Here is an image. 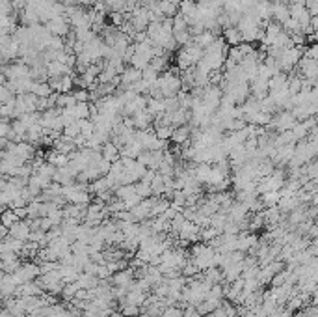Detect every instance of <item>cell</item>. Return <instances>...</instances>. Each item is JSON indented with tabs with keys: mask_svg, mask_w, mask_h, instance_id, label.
I'll return each mask as SVG.
<instances>
[{
	"mask_svg": "<svg viewBox=\"0 0 318 317\" xmlns=\"http://www.w3.org/2000/svg\"><path fill=\"white\" fill-rule=\"evenodd\" d=\"M158 90L162 94V97H175L177 94L182 90L181 77L175 71H164L158 75Z\"/></svg>",
	"mask_w": 318,
	"mask_h": 317,
	"instance_id": "obj_1",
	"label": "cell"
},
{
	"mask_svg": "<svg viewBox=\"0 0 318 317\" xmlns=\"http://www.w3.org/2000/svg\"><path fill=\"white\" fill-rule=\"evenodd\" d=\"M303 56V47H288V49H283L279 52V56L275 58L277 65H279V71L283 73H290L292 69H296L300 58Z\"/></svg>",
	"mask_w": 318,
	"mask_h": 317,
	"instance_id": "obj_2",
	"label": "cell"
},
{
	"mask_svg": "<svg viewBox=\"0 0 318 317\" xmlns=\"http://www.w3.org/2000/svg\"><path fill=\"white\" fill-rule=\"evenodd\" d=\"M296 118L292 116L290 110H279L275 116H272V122L268 125V129H275L277 133H283V131H290L292 127L296 125Z\"/></svg>",
	"mask_w": 318,
	"mask_h": 317,
	"instance_id": "obj_3",
	"label": "cell"
},
{
	"mask_svg": "<svg viewBox=\"0 0 318 317\" xmlns=\"http://www.w3.org/2000/svg\"><path fill=\"white\" fill-rule=\"evenodd\" d=\"M45 28L50 36H56V37H65L71 32V26L69 21L65 15H58V17H52L50 21L45 23Z\"/></svg>",
	"mask_w": 318,
	"mask_h": 317,
	"instance_id": "obj_4",
	"label": "cell"
},
{
	"mask_svg": "<svg viewBox=\"0 0 318 317\" xmlns=\"http://www.w3.org/2000/svg\"><path fill=\"white\" fill-rule=\"evenodd\" d=\"M199 232L201 228L199 226H196L194 222H190V220H186L184 222V226L181 228V232L177 233V237H179V241L181 243H197L199 241Z\"/></svg>",
	"mask_w": 318,
	"mask_h": 317,
	"instance_id": "obj_5",
	"label": "cell"
},
{
	"mask_svg": "<svg viewBox=\"0 0 318 317\" xmlns=\"http://www.w3.org/2000/svg\"><path fill=\"white\" fill-rule=\"evenodd\" d=\"M48 86L56 94H71L73 92V75H61L58 79H48Z\"/></svg>",
	"mask_w": 318,
	"mask_h": 317,
	"instance_id": "obj_6",
	"label": "cell"
},
{
	"mask_svg": "<svg viewBox=\"0 0 318 317\" xmlns=\"http://www.w3.org/2000/svg\"><path fill=\"white\" fill-rule=\"evenodd\" d=\"M136 280L134 278V270L130 267H125L121 269V270H118V272H114L112 274V278H110V284L112 285H119V287H127L129 289L130 284Z\"/></svg>",
	"mask_w": 318,
	"mask_h": 317,
	"instance_id": "obj_7",
	"label": "cell"
},
{
	"mask_svg": "<svg viewBox=\"0 0 318 317\" xmlns=\"http://www.w3.org/2000/svg\"><path fill=\"white\" fill-rule=\"evenodd\" d=\"M30 224H28V220H17L15 224H13L12 228H8V235L13 237V239H19V241H28V235H30Z\"/></svg>",
	"mask_w": 318,
	"mask_h": 317,
	"instance_id": "obj_8",
	"label": "cell"
},
{
	"mask_svg": "<svg viewBox=\"0 0 318 317\" xmlns=\"http://www.w3.org/2000/svg\"><path fill=\"white\" fill-rule=\"evenodd\" d=\"M257 241H259V235H255V233H249V232L236 233V250H240V252L246 254L247 250L257 243Z\"/></svg>",
	"mask_w": 318,
	"mask_h": 317,
	"instance_id": "obj_9",
	"label": "cell"
},
{
	"mask_svg": "<svg viewBox=\"0 0 318 317\" xmlns=\"http://www.w3.org/2000/svg\"><path fill=\"white\" fill-rule=\"evenodd\" d=\"M190 131H192V127H190L188 123L179 125V127H173V133L169 136V140L175 142L177 146H184V144H188L190 142Z\"/></svg>",
	"mask_w": 318,
	"mask_h": 317,
	"instance_id": "obj_10",
	"label": "cell"
},
{
	"mask_svg": "<svg viewBox=\"0 0 318 317\" xmlns=\"http://www.w3.org/2000/svg\"><path fill=\"white\" fill-rule=\"evenodd\" d=\"M141 79V71L140 69H136V67H125L123 69V73L119 75V86H123V88H129L130 84H134V82H138Z\"/></svg>",
	"mask_w": 318,
	"mask_h": 317,
	"instance_id": "obj_11",
	"label": "cell"
},
{
	"mask_svg": "<svg viewBox=\"0 0 318 317\" xmlns=\"http://www.w3.org/2000/svg\"><path fill=\"white\" fill-rule=\"evenodd\" d=\"M231 95L235 105H242L247 97H249V82H238V84H233L231 92L227 94Z\"/></svg>",
	"mask_w": 318,
	"mask_h": 317,
	"instance_id": "obj_12",
	"label": "cell"
},
{
	"mask_svg": "<svg viewBox=\"0 0 318 317\" xmlns=\"http://www.w3.org/2000/svg\"><path fill=\"white\" fill-rule=\"evenodd\" d=\"M227 217H229V220H233V222L244 220L249 217V209H247L246 204H240V202H235V200H233L231 207L227 211Z\"/></svg>",
	"mask_w": 318,
	"mask_h": 317,
	"instance_id": "obj_13",
	"label": "cell"
},
{
	"mask_svg": "<svg viewBox=\"0 0 318 317\" xmlns=\"http://www.w3.org/2000/svg\"><path fill=\"white\" fill-rule=\"evenodd\" d=\"M132 118V127L136 131H143V129H149V125L153 123V116L147 112V110H141V112H136L130 116Z\"/></svg>",
	"mask_w": 318,
	"mask_h": 317,
	"instance_id": "obj_14",
	"label": "cell"
},
{
	"mask_svg": "<svg viewBox=\"0 0 318 317\" xmlns=\"http://www.w3.org/2000/svg\"><path fill=\"white\" fill-rule=\"evenodd\" d=\"M288 17H290V13H288V4H283V2H273V4H272V19H273L275 23L283 25Z\"/></svg>",
	"mask_w": 318,
	"mask_h": 317,
	"instance_id": "obj_15",
	"label": "cell"
},
{
	"mask_svg": "<svg viewBox=\"0 0 318 317\" xmlns=\"http://www.w3.org/2000/svg\"><path fill=\"white\" fill-rule=\"evenodd\" d=\"M52 181L61 185V187H65V185L75 183V175L67 170V166H61V168H56V170H54V174H52Z\"/></svg>",
	"mask_w": 318,
	"mask_h": 317,
	"instance_id": "obj_16",
	"label": "cell"
},
{
	"mask_svg": "<svg viewBox=\"0 0 318 317\" xmlns=\"http://www.w3.org/2000/svg\"><path fill=\"white\" fill-rule=\"evenodd\" d=\"M101 157L106 158L108 162H116V160H119V147L108 140L101 146Z\"/></svg>",
	"mask_w": 318,
	"mask_h": 317,
	"instance_id": "obj_17",
	"label": "cell"
},
{
	"mask_svg": "<svg viewBox=\"0 0 318 317\" xmlns=\"http://www.w3.org/2000/svg\"><path fill=\"white\" fill-rule=\"evenodd\" d=\"M224 41L227 43V47H236L242 43V36L238 32L236 26H227L224 28Z\"/></svg>",
	"mask_w": 318,
	"mask_h": 317,
	"instance_id": "obj_18",
	"label": "cell"
},
{
	"mask_svg": "<svg viewBox=\"0 0 318 317\" xmlns=\"http://www.w3.org/2000/svg\"><path fill=\"white\" fill-rule=\"evenodd\" d=\"M287 79H288V75L279 71V73L272 75L270 79H268V92H275V90H281L287 86Z\"/></svg>",
	"mask_w": 318,
	"mask_h": 317,
	"instance_id": "obj_19",
	"label": "cell"
},
{
	"mask_svg": "<svg viewBox=\"0 0 318 317\" xmlns=\"http://www.w3.org/2000/svg\"><path fill=\"white\" fill-rule=\"evenodd\" d=\"M30 94H34L35 97H48L52 94V90L48 86V80H34Z\"/></svg>",
	"mask_w": 318,
	"mask_h": 317,
	"instance_id": "obj_20",
	"label": "cell"
},
{
	"mask_svg": "<svg viewBox=\"0 0 318 317\" xmlns=\"http://www.w3.org/2000/svg\"><path fill=\"white\" fill-rule=\"evenodd\" d=\"M145 110H147L153 118H156V116H160V114L164 112V101H162V99H153L147 95V107H145Z\"/></svg>",
	"mask_w": 318,
	"mask_h": 317,
	"instance_id": "obj_21",
	"label": "cell"
},
{
	"mask_svg": "<svg viewBox=\"0 0 318 317\" xmlns=\"http://www.w3.org/2000/svg\"><path fill=\"white\" fill-rule=\"evenodd\" d=\"M203 278L211 284H224V274L218 267H209L203 270Z\"/></svg>",
	"mask_w": 318,
	"mask_h": 317,
	"instance_id": "obj_22",
	"label": "cell"
},
{
	"mask_svg": "<svg viewBox=\"0 0 318 317\" xmlns=\"http://www.w3.org/2000/svg\"><path fill=\"white\" fill-rule=\"evenodd\" d=\"M76 284H78V287L80 289H91V287H95L97 284H99V278L97 276H91V274H86V272H80L78 274V278H76Z\"/></svg>",
	"mask_w": 318,
	"mask_h": 317,
	"instance_id": "obj_23",
	"label": "cell"
},
{
	"mask_svg": "<svg viewBox=\"0 0 318 317\" xmlns=\"http://www.w3.org/2000/svg\"><path fill=\"white\" fill-rule=\"evenodd\" d=\"M182 50L186 52V56H188L190 62H192L194 65H196V63H197L201 58H203V49H201V47H197V45H194L192 41H190L188 45H184V47H182Z\"/></svg>",
	"mask_w": 318,
	"mask_h": 317,
	"instance_id": "obj_24",
	"label": "cell"
},
{
	"mask_svg": "<svg viewBox=\"0 0 318 317\" xmlns=\"http://www.w3.org/2000/svg\"><path fill=\"white\" fill-rule=\"evenodd\" d=\"M179 13L186 19H192L196 15V0H181L179 2Z\"/></svg>",
	"mask_w": 318,
	"mask_h": 317,
	"instance_id": "obj_25",
	"label": "cell"
},
{
	"mask_svg": "<svg viewBox=\"0 0 318 317\" xmlns=\"http://www.w3.org/2000/svg\"><path fill=\"white\" fill-rule=\"evenodd\" d=\"M224 179H227V175H225V174L220 170V168H216V166L212 164L211 174H209V179H207V183H205V185H209V189H212V187H216V185L222 183Z\"/></svg>",
	"mask_w": 318,
	"mask_h": 317,
	"instance_id": "obj_26",
	"label": "cell"
},
{
	"mask_svg": "<svg viewBox=\"0 0 318 317\" xmlns=\"http://www.w3.org/2000/svg\"><path fill=\"white\" fill-rule=\"evenodd\" d=\"M214 39H216V37L212 36L211 32H207V30H205V32H201V34H197V36L192 37V43H194V45H197V47H201V49H207Z\"/></svg>",
	"mask_w": 318,
	"mask_h": 317,
	"instance_id": "obj_27",
	"label": "cell"
},
{
	"mask_svg": "<svg viewBox=\"0 0 318 317\" xmlns=\"http://www.w3.org/2000/svg\"><path fill=\"white\" fill-rule=\"evenodd\" d=\"M80 287H78V284L76 282H71V284H63V287H61V299L65 301V302H71L73 299H75V295L78 291Z\"/></svg>",
	"mask_w": 318,
	"mask_h": 317,
	"instance_id": "obj_28",
	"label": "cell"
},
{
	"mask_svg": "<svg viewBox=\"0 0 318 317\" xmlns=\"http://www.w3.org/2000/svg\"><path fill=\"white\" fill-rule=\"evenodd\" d=\"M149 62H151V58H149L147 54H141V52H134L129 63L132 65V67H136V69H140V71H141V69H145V67L149 65Z\"/></svg>",
	"mask_w": 318,
	"mask_h": 317,
	"instance_id": "obj_29",
	"label": "cell"
},
{
	"mask_svg": "<svg viewBox=\"0 0 318 317\" xmlns=\"http://www.w3.org/2000/svg\"><path fill=\"white\" fill-rule=\"evenodd\" d=\"M116 190V198H119V200H129L130 196L136 194V187H134V183L132 185H119V187H116L114 189Z\"/></svg>",
	"mask_w": 318,
	"mask_h": 317,
	"instance_id": "obj_30",
	"label": "cell"
},
{
	"mask_svg": "<svg viewBox=\"0 0 318 317\" xmlns=\"http://www.w3.org/2000/svg\"><path fill=\"white\" fill-rule=\"evenodd\" d=\"M17 220H21V219H17L15 211L10 209V207H6L4 211H2V215H0V224H2V226H6V228H12Z\"/></svg>",
	"mask_w": 318,
	"mask_h": 317,
	"instance_id": "obj_31",
	"label": "cell"
},
{
	"mask_svg": "<svg viewBox=\"0 0 318 317\" xmlns=\"http://www.w3.org/2000/svg\"><path fill=\"white\" fill-rule=\"evenodd\" d=\"M149 187H151V194L153 196H164V177L156 172V175H154V179L149 183Z\"/></svg>",
	"mask_w": 318,
	"mask_h": 317,
	"instance_id": "obj_32",
	"label": "cell"
},
{
	"mask_svg": "<svg viewBox=\"0 0 318 317\" xmlns=\"http://www.w3.org/2000/svg\"><path fill=\"white\" fill-rule=\"evenodd\" d=\"M220 230L218 228H212V226H205V228H201V232H199V239L203 241V243H211L212 239H216L218 235H220Z\"/></svg>",
	"mask_w": 318,
	"mask_h": 317,
	"instance_id": "obj_33",
	"label": "cell"
},
{
	"mask_svg": "<svg viewBox=\"0 0 318 317\" xmlns=\"http://www.w3.org/2000/svg\"><path fill=\"white\" fill-rule=\"evenodd\" d=\"M229 220V217H227V213H224V211H218V213H214L211 217V220H209V226H212V228H218L220 232H222V228L225 226V222Z\"/></svg>",
	"mask_w": 318,
	"mask_h": 317,
	"instance_id": "obj_34",
	"label": "cell"
},
{
	"mask_svg": "<svg viewBox=\"0 0 318 317\" xmlns=\"http://www.w3.org/2000/svg\"><path fill=\"white\" fill-rule=\"evenodd\" d=\"M75 120H88L90 118V103H76L73 107Z\"/></svg>",
	"mask_w": 318,
	"mask_h": 317,
	"instance_id": "obj_35",
	"label": "cell"
},
{
	"mask_svg": "<svg viewBox=\"0 0 318 317\" xmlns=\"http://www.w3.org/2000/svg\"><path fill=\"white\" fill-rule=\"evenodd\" d=\"M259 198L264 207H273L277 204V200H279V192L277 190H268V192H262Z\"/></svg>",
	"mask_w": 318,
	"mask_h": 317,
	"instance_id": "obj_36",
	"label": "cell"
},
{
	"mask_svg": "<svg viewBox=\"0 0 318 317\" xmlns=\"http://www.w3.org/2000/svg\"><path fill=\"white\" fill-rule=\"evenodd\" d=\"M162 153L164 151H160V149L158 151H149V158H147V168L149 170H158V166L162 164Z\"/></svg>",
	"mask_w": 318,
	"mask_h": 317,
	"instance_id": "obj_37",
	"label": "cell"
},
{
	"mask_svg": "<svg viewBox=\"0 0 318 317\" xmlns=\"http://www.w3.org/2000/svg\"><path fill=\"white\" fill-rule=\"evenodd\" d=\"M171 133H173V127H171V125H154V136H156L158 140L167 142Z\"/></svg>",
	"mask_w": 318,
	"mask_h": 317,
	"instance_id": "obj_38",
	"label": "cell"
},
{
	"mask_svg": "<svg viewBox=\"0 0 318 317\" xmlns=\"http://www.w3.org/2000/svg\"><path fill=\"white\" fill-rule=\"evenodd\" d=\"M119 314H123V316H127V317H138L141 312H140V306L129 304V302H121V304H119Z\"/></svg>",
	"mask_w": 318,
	"mask_h": 317,
	"instance_id": "obj_39",
	"label": "cell"
},
{
	"mask_svg": "<svg viewBox=\"0 0 318 317\" xmlns=\"http://www.w3.org/2000/svg\"><path fill=\"white\" fill-rule=\"evenodd\" d=\"M290 133H292V138H294V142H300V140H305L307 138V133H309V129H307L305 125L302 122H298L290 129Z\"/></svg>",
	"mask_w": 318,
	"mask_h": 317,
	"instance_id": "obj_40",
	"label": "cell"
},
{
	"mask_svg": "<svg viewBox=\"0 0 318 317\" xmlns=\"http://www.w3.org/2000/svg\"><path fill=\"white\" fill-rule=\"evenodd\" d=\"M149 65L153 67L156 73H164V69L167 67V54H164V56H154V58H151Z\"/></svg>",
	"mask_w": 318,
	"mask_h": 317,
	"instance_id": "obj_41",
	"label": "cell"
},
{
	"mask_svg": "<svg viewBox=\"0 0 318 317\" xmlns=\"http://www.w3.org/2000/svg\"><path fill=\"white\" fill-rule=\"evenodd\" d=\"M173 19V34L177 32H186L188 30V21H186V17H182L181 13H177L175 17H171Z\"/></svg>",
	"mask_w": 318,
	"mask_h": 317,
	"instance_id": "obj_42",
	"label": "cell"
},
{
	"mask_svg": "<svg viewBox=\"0 0 318 317\" xmlns=\"http://www.w3.org/2000/svg\"><path fill=\"white\" fill-rule=\"evenodd\" d=\"M80 134V127H78V122H73L69 125H65L63 129H61V136H65V138H69L73 140L75 136H78Z\"/></svg>",
	"mask_w": 318,
	"mask_h": 317,
	"instance_id": "obj_43",
	"label": "cell"
},
{
	"mask_svg": "<svg viewBox=\"0 0 318 317\" xmlns=\"http://www.w3.org/2000/svg\"><path fill=\"white\" fill-rule=\"evenodd\" d=\"M78 122V127H80V134L84 138H90L95 131V125L91 123V120H76Z\"/></svg>",
	"mask_w": 318,
	"mask_h": 317,
	"instance_id": "obj_44",
	"label": "cell"
},
{
	"mask_svg": "<svg viewBox=\"0 0 318 317\" xmlns=\"http://www.w3.org/2000/svg\"><path fill=\"white\" fill-rule=\"evenodd\" d=\"M134 187H136V194L140 196L141 200L143 198H149V196H153L151 194V187L147 183H143V181H138V183H134Z\"/></svg>",
	"mask_w": 318,
	"mask_h": 317,
	"instance_id": "obj_45",
	"label": "cell"
},
{
	"mask_svg": "<svg viewBox=\"0 0 318 317\" xmlns=\"http://www.w3.org/2000/svg\"><path fill=\"white\" fill-rule=\"evenodd\" d=\"M99 280H110L112 278V272L108 270L105 263H99V267H97V274H95Z\"/></svg>",
	"mask_w": 318,
	"mask_h": 317,
	"instance_id": "obj_46",
	"label": "cell"
},
{
	"mask_svg": "<svg viewBox=\"0 0 318 317\" xmlns=\"http://www.w3.org/2000/svg\"><path fill=\"white\" fill-rule=\"evenodd\" d=\"M71 94H73V97H75L76 103H88V101H90V92H88V90H82V88H80V90L71 92Z\"/></svg>",
	"mask_w": 318,
	"mask_h": 317,
	"instance_id": "obj_47",
	"label": "cell"
},
{
	"mask_svg": "<svg viewBox=\"0 0 318 317\" xmlns=\"http://www.w3.org/2000/svg\"><path fill=\"white\" fill-rule=\"evenodd\" d=\"M69 248L71 254H84V252H88V244L82 243V241H73Z\"/></svg>",
	"mask_w": 318,
	"mask_h": 317,
	"instance_id": "obj_48",
	"label": "cell"
},
{
	"mask_svg": "<svg viewBox=\"0 0 318 317\" xmlns=\"http://www.w3.org/2000/svg\"><path fill=\"white\" fill-rule=\"evenodd\" d=\"M164 112H173V110L179 109V101L177 97H164Z\"/></svg>",
	"mask_w": 318,
	"mask_h": 317,
	"instance_id": "obj_49",
	"label": "cell"
},
{
	"mask_svg": "<svg viewBox=\"0 0 318 317\" xmlns=\"http://www.w3.org/2000/svg\"><path fill=\"white\" fill-rule=\"evenodd\" d=\"M15 95H13L12 92H10V88L4 84L0 86V105H4V103H8L10 99H13Z\"/></svg>",
	"mask_w": 318,
	"mask_h": 317,
	"instance_id": "obj_50",
	"label": "cell"
},
{
	"mask_svg": "<svg viewBox=\"0 0 318 317\" xmlns=\"http://www.w3.org/2000/svg\"><path fill=\"white\" fill-rule=\"evenodd\" d=\"M182 317H201L194 304H182Z\"/></svg>",
	"mask_w": 318,
	"mask_h": 317,
	"instance_id": "obj_51",
	"label": "cell"
},
{
	"mask_svg": "<svg viewBox=\"0 0 318 317\" xmlns=\"http://www.w3.org/2000/svg\"><path fill=\"white\" fill-rule=\"evenodd\" d=\"M302 317H318V308L317 304H307L302 312Z\"/></svg>",
	"mask_w": 318,
	"mask_h": 317,
	"instance_id": "obj_52",
	"label": "cell"
},
{
	"mask_svg": "<svg viewBox=\"0 0 318 317\" xmlns=\"http://www.w3.org/2000/svg\"><path fill=\"white\" fill-rule=\"evenodd\" d=\"M207 317H227V316H225L224 308H222V306H218V308H214V310H212Z\"/></svg>",
	"mask_w": 318,
	"mask_h": 317,
	"instance_id": "obj_53",
	"label": "cell"
},
{
	"mask_svg": "<svg viewBox=\"0 0 318 317\" xmlns=\"http://www.w3.org/2000/svg\"><path fill=\"white\" fill-rule=\"evenodd\" d=\"M6 235H8V228H6V226H2V224H0V241H2V239H4V237H6Z\"/></svg>",
	"mask_w": 318,
	"mask_h": 317,
	"instance_id": "obj_54",
	"label": "cell"
},
{
	"mask_svg": "<svg viewBox=\"0 0 318 317\" xmlns=\"http://www.w3.org/2000/svg\"><path fill=\"white\" fill-rule=\"evenodd\" d=\"M78 6H93V0H78Z\"/></svg>",
	"mask_w": 318,
	"mask_h": 317,
	"instance_id": "obj_55",
	"label": "cell"
},
{
	"mask_svg": "<svg viewBox=\"0 0 318 317\" xmlns=\"http://www.w3.org/2000/svg\"><path fill=\"white\" fill-rule=\"evenodd\" d=\"M212 2H214V4H218L220 8H224V4L227 2V0H212Z\"/></svg>",
	"mask_w": 318,
	"mask_h": 317,
	"instance_id": "obj_56",
	"label": "cell"
},
{
	"mask_svg": "<svg viewBox=\"0 0 318 317\" xmlns=\"http://www.w3.org/2000/svg\"><path fill=\"white\" fill-rule=\"evenodd\" d=\"M6 84V77H4V73L0 71V86H4Z\"/></svg>",
	"mask_w": 318,
	"mask_h": 317,
	"instance_id": "obj_57",
	"label": "cell"
},
{
	"mask_svg": "<svg viewBox=\"0 0 318 317\" xmlns=\"http://www.w3.org/2000/svg\"><path fill=\"white\" fill-rule=\"evenodd\" d=\"M138 317H149V316H145V314H140V316H138Z\"/></svg>",
	"mask_w": 318,
	"mask_h": 317,
	"instance_id": "obj_58",
	"label": "cell"
},
{
	"mask_svg": "<svg viewBox=\"0 0 318 317\" xmlns=\"http://www.w3.org/2000/svg\"><path fill=\"white\" fill-rule=\"evenodd\" d=\"M268 2H272V4H273V2H279V0H268Z\"/></svg>",
	"mask_w": 318,
	"mask_h": 317,
	"instance_id": "obj_59",
	"label": "cell"
},
{
	"mask_svg": "<svg viewBox=\"0 0 318 317\" xmlns=\"http://www.w3.org/2000/svg\"><path fill=\"white\" fill-rule=\"evenodd\" d=\"M118 317H127V316H123V314H119V316H118Z\"/></svg>",
	"mask_w": 318,
	"mask_h": 317,
	"instance_id": "obj_60",
	"label": "cell"
}]
</instances>
